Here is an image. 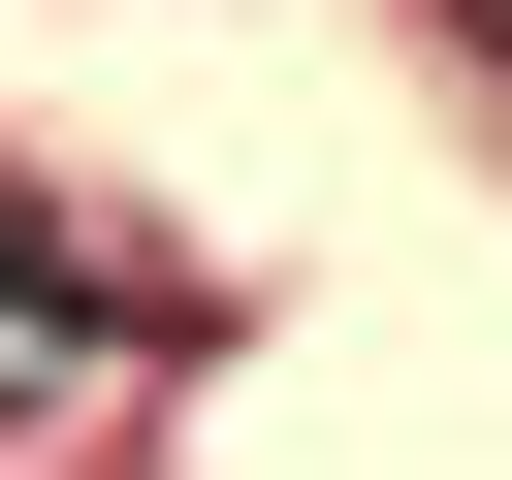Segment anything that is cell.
<instances>
[{
	"label": "cell",
	"mask_w": 512,
	"mask_h": 480,
	"mask_svg": "<svg viewBox=\"0 0 512 480\" xmlns=\"http://www.w3.org/2000/svg\"><path fill=\"white\" fill-rule=\"evenodd\" d=\"M96 352H128V288H96V256H64V224H32V192H0V416H64V384H96Z\"/></svg>",
	"instance_id": "cell-1"
},
{
	"label": "cell",
	"mask_w": 512,
	"mask_h": 480,
	"mask_svg": "<svg viewBox=\"0 0 512 480\" xmlns=\"http://www.w3.org/2000/svg\"><path fill=\"white\" fill-rule=\"evenodd\" d=\"M480 32H512V0H480Z\"/></svg>",
	"instance_id": "cell-2"
}]
</instances>
